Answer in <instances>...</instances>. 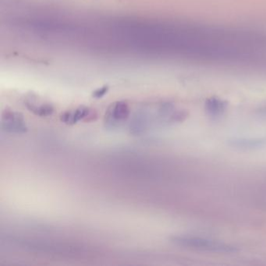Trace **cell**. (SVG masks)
I'll return each instance as SVG.
<instances>
[{"label":"cell","mask_w":266,"mask_h":266,"mask_svg":"<svg viewBox=\"0 0 266 266\" xmlns=\"http://www.w3.org/2000/svg\"><path fill=\"white\" fill-rule=\"evenodd\" d=\"M172 242L184 247L186 249L202 252H214V253H235L238 249L232 245L223 243L220 241L206 238H195V237H175L172 238Z\"/></svg>","instance_id":"obj_1"},{"label":"cell","mask_w":266,"mask_h":266,"mask_svg":"<svg viewBox=\"0 0 266 266\" xmlns=\"http://www.w3.org/2000/svg\"><path fill=\"white\" fill-rule=\"evenodd\" d=\"M131 114L128 104L123 101H118L111 104L105 116V124L108 129L120 128L126 123Z\"/></svg>","instance_id":"obj_2"},{"label":"cell","mask_w":266,"mask_h":266,"mask_svg":"<svg viewBox=\"0 0 266 266\" xmlns=\"http://www.w3.org/2000/svg\"><path fill=\"white\" fill-rule=\"evenodd\" d=\"M1 127L5 132L12 134H23L27 131L23 114L9 109H5L2 113Z\"/></svg>","instance_id":"obj_3"},{"label":"cell","mask_w":266,"mask_h":266,"mask_svg":"<svg viewBox=\"0 0 266 266\" xmlns=\"http://www.w3.org/2000/svg\"><path fill=\"white\" fill-rule=\"evenodd\" d=\"M97 116L98 115L95 109L82 106L74 110L66 111L61 115L60 120L68 125H73L80 120L85 122L95 121Z\"/></svg>","instance_id":"obj_4"},{"label":"cell","mask_w":266,"mask_h":266,"mask_svg":"<svg viewBox=\"0 0 266 266\" xmlns=\"http://www.w3.org/2000/svg\"><path fill=\"white\" fill-rule=\"evenodd\" d=\"M229 145L239 149H255L266 145V138H233L229 140Z\"/></svg>","instance_id":"obj_5"},{"label":"cell","mask_w":266,"mask_h":266,"mask_svg":"<svg viewBox=\"0 0 266 266\" xmlns=\"http://www.w3.org/2000/svg\"><path fill=\"white\" fill-rule=\"evenodd\" d=\"M25 106L34 115L41 117L51 116L54 112L53 106L50 104L37 103L36 101H33L32 99L26 101Z\"/></svg>","instance_id":"obj_6"},{"label":"cell","mask_w":266,"mask_h":266,"mask_svg":"<svg viewBox=\"0 0 266 266\" xmlns=\"http://www.w3.org/2000/svg\"><path fill=\"white\" fill-rule=\"evenodd\" d=\"M227 108V103L218 98H210L206 102V109L209 115L213 116L223 114Z\"/></svg>","instance_id":"obj_7"},{"label":"cell","mask_w":266,"mask_h":266,"mask_svg":"<svg viewBox=\"0 0 266 266\" xmlns=\"http://www.w3.org/2000/svg\"><path fill=\"white\" fill-rule=\"evenodd\" d=\"M109 87L108 86H103L102 88H98V89L95 90L93 92V97L94 98H100L102 97H103L104 95H106L109 91Z\"/></svg>","instance_id":"obj_8"},{"label":"cell","mask_w":266,"mask_h":266,"mask_svg":"<svg viewBox=\"0 0 266 266\" xmlns=\"http://www.w3.org/2000/svg\"><path fill=\"white\" fill-rule=\"evenodd\" d=\"M259 114L263 115V116H266V106L263 107V109L259 111Z\"/></svg>","instance_id":"obj_9"}]
</instances>
